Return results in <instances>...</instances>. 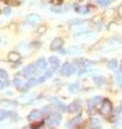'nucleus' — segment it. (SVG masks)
<instances>
[{
	"instance_id": "f03ea898",
	"label": "nucleus",
	"mask_w": 122,
	"mask_h": 129,
	"mask_svg": "<svg viewBox=\"0 0 122 129\" xmlns=\"http://www.w3.org/2000/svg\"><path fill=\"white\" fill-rule=\"evenodd\" d=\"M76 72V68L74 66H72L69 62H66L61 67V73L64 74V75H72Z\"/></svg>"
},
{
	"instance_id": "20e7f679",
	"label": "nucleus",
	"mask_w": 122,
	"mask_h": 129,
	"mask_svg": "<svg viewBox=\"0 0 122 129\" xmlns=\"http://www.w3.org/2000/svg\"><path fill=\"white\" fill-rule=\"evenodd\" d=\"M61 122V116L60 114H58V113H52L51 116L49 117V119H48V126H57L59 123Z\"/></svg>"
},
{
	"instance_id": "f257e3e1",
	"label": "nucleus",
	"mask_w": 122,
	"mask_h": 129,
	"mask_svg": "<svg viewBox=\"0 0 122 129\" xmlns=\"http://www.w3.org/2000/svg\"><path fill=\"white\" fill-rule=\"evenodd\" d=\"M112 112V104L108 99H104L102 102V106L100 108V114L105 117H108Z\"/></svg>"
},
{
	"instance_id": "473e14b6",
	"label": "nucleus",
	"mask_w": 122,
	"mask_h": 129,
	"mask_svg": "<svg viewBox=\"0 0 122 129\" xmlns=\"http://www.w3.org/2000/svg\"><path fill=\"white\" fill-rule=\"evenodd\" d=\"M92 129H101V128H100V127H93Z\"/></svg>"
},
{
	"instance_id": "4468645a",
	"label": "nucleus",
	"mask_w": 122,
	"mask_h": 129,
	"mask_svg": "<svg viewBox=\"0 0 122 129\" xmlns=\"http://www.w3.org/2000/svg\"><path fill=\"white\" fill-rule=\"evenodd\" d=\"M93 81H94L95 84H97V85H103L105 83L104 76H94V78H93Z\"/></svg>"
},
{
	"instance_id": "6ab92c4d",
	"label": "nucleus",
	"mask_w": 122,
	"mask_h": 129,
	"mask_svg": "<svg viewBox=\"0 0 122 129\" xmlns=\"http://www.w3.org/2000/svg\"><path fill=\"white\" fill-rule=\"evenodd\" d=\"M7 117H8V112L6 110H3V109H0V122L6 119Z\"/></svg>"
},
{
	"instance_id": "423d86ee",
	"label": "nucleus",
	"mask_w": 122,
	"mask_h": 129,
	"mask_svg": "<svg viewBox=\"0 0 122 129\" xmlns=\"http://www.w3.org/2000/svg\"><path fill=\"white\" fill-rule=\"evenodd\" d=\"M40 21H41V17L36 14H31L27 17V23L30 24V25H36Z\"/></svg>"
},
{
	"instance_id": "b1692460",
	"label": "nucleus",
	"mask_w": 122,
	"mask_h": 129,
	"mask_svg": "<svg viewBox=\"0 0 122 129\" xmlns=\"http://www.w3.org/2000/svg\"><path fill=\"white\" fill-rule=\"evenodd\" d=\"M79 52V48L77 47V46H72L71 48H70V53L71 54H77Z\"/></svg>"
},
{
	"instance_id": "9b49d317",
	"label": "nucleus",
	"mask_w": 122,
	"mask_h": 129,
	"mask_svg": "<svg viewBox=\"0 0 122 129\" xmlns=\"http://www.w3.org/2000/svg\"><path fill=\"white\" fill-rule=\"evenodd\" d=\"M36 83H38V82H36V80H35V79H29V81H28V82H27V83L25 84V85H24V87H23L24 91H27L30 87L34 86Z\"/></svg>"
},
{
	"instance_id": "2eb2a0df",
	"label": "nucleus",
	"mask_w": 122,
	"mask_h": 129,
	"mask_svg": "<svg viewBox=\"0 0 122 129\" xmlns=\"http://www.w3.org/2000/svg\"><path fill=\"white\" fill-rule=\"evenodd\" d=\"M78 89H79V85L77 83H74V84H71L70 86H69V90H70L71 92H77L78 91Z\"/></svg>"
},
{
	"instance_id": "9d476101",
	"label": "nucleus",
	"mask_w": 122,
	"mask_h": 129,
	"mask_svg": "<svg viewBox=\"0 0 122 129\" xmlns=\"http://www.w3.org/2000/svg\"><path fill=\"white\" fill-rule=\"evenodd\" d=\"M49 63L51 64L52 70L57 69V68L59 67V59H58V57H56V56H51V57H49Z\"/></svg>"
},
{
	"instance_id": "5701e85b",
	"label": "nucleus",
	"mask_w": 122,
	"mask_h": 129,
	"mask_svg": "<svg viewBox=\"0 0 122 129\" xmlns=\"http://www.w3.org/2000/svg\"><path fill=\"white\" fill-rule=\"evenodd\" d=\"M116 80H117V83L122 85V74L120 72H116Z\"/></svg>"
},
{
	"instance_id": "7ed1b4c3",
	"label": "nucleus",
	"mask_w": 122,
	"mask_h": 129,
	"mask_svg": "<svg viewBox=\"0 0 122 129\" xmlns=\"http://www.w3.org/2000/svg\"><path fill=\"white\" fill-rule=\"evenodd\" d=\"M36 69H38V68H36V66H34V64H29V66H27L25 69L23 70V74L25 78L29 79V76L36 73Z\"/></svg>"
},
{
	"instance_id": "4be33fe9",
	"label": "nucleus",
	"mask_w": 122,
	"mask_h": 129,
	"mask_svg": "<svg viewBox=\"0 0 122 129\" xmlns=\"http://www.w3.org/2000/svg\"><path fill=\"white\" fill-rule=\"evenodd\" d=\"M90 122H91V124H92L93 127H99L100 125H101V122H100V120L97 119V118H91Z\"/></svg>"
},
{
	"instance_id": "bb28decb",
	"label": "nucleus",
	"mask_w": 122,
	"mask_h": 129,
	"mask_svg": "<svg viewBox=\"0 0 122 129\" xmlns=\"http://www.w3.org/2000/svg\"><path fill=\"white\" fill-rule=\"evenodd\" d=\"M81 23H83V21H80V19H71V21H70V24H71V25H74V24H75V25H77V24H81Z\"/></svg>"
},
{
	"instance_id": "f3484780",
	"label": "nucleus",
	"mask_w": 122,
	"mask_h": 129,
	"mask_svg": "<svg viewBox=\"0 0 122 129\" xmlns=\"http://www.w3.org/2000/svg\"><path fill=\"white\" fill-rule=\"evenodd\" d=\"M76 11L78 12V13H80V14H87L89 12V9L87 7H77Z\"/></svg>"
},
{
	"instance_id": "1a4fd4ad",
	"label": "nucleus",
	"mask_w": 122,
	"mask_h": 129,
	"mask_svg": "<svg viewBox=\"0 0 122 129\" xmlns=\"http://www.w3.org/2000/svg\"><path fill=\"white\" fill-rule=\"evenodd\" d=\"M35 66H36L38 69L44 70V69H46V67H47V62H46V60L44 58H41V59H39L38 61L35 62Z\"/></svg>"
},
{
	"instance_id": "f8f14e48",
	"label": "nucleus",
	"mask_w": 122,
	"mask_h": 129,
	"mask_svg": "<svg viewBox=\"0 0 122 129\" xmlns=\"http://www.w3.org/2000/svg\"><path fill=\"white\" fill-rule=\"evenodd\" d=\"M76 63H78V66L81 68V69H85L86 67L90 66L92 64L91 61H89V60H86V59H79V60H76Z\"/></svg>"
},
{
	"instance_id": "0eeeda50",
	"label": "nucleus",
	"mask_w": 122,
	"mask_h": 129,
	"mask_svg": "<svg viewBox=\"0 0 122 129\" xmlns=\"http://www.w3.org/2000/svg\"><path fill=\"white\" fill-rule=\"evenodd\" d=\"M41 117H42V112L39 111V110H33L29 114V116H28V118L30 120H35V119H39Z\"/></svg>"
},
{
	"instance_id": "2f4dec72",
	"label": "nucleus",
	"mask_w": 122,
	"mask_h": 129,
	"mask_svg": "<svg viewBox=\"0 0 122 129\" xmlns=\"http://www.w3.org/2000/svg\"><path fill=\"white\" fill-rule=\"evenodd\" d=\"M44 29H45V27H40L39 28V32L40 34H42V32H44Z\"/></svg>"
},
{
	"instance_id": "a211bd4d",
	"label": "nucleus",
	"mask_w": 122,
	"mask_h": 129,
	"mask_svg": "<svg viewBox=\"0 0 122 129\" xmlns=\"http://www.w3.org/2000/svg\"><path fill=\"white\" fill-rule=\"evenodd\" d=\"M118 66V61L116 59H111L108 61V68L109 69H115V68Z\"/></svg>"
},
{
	"instance_id": "7c9ffc66",
	"label": "nucleus",
	"mask_w": 122,
	"mask_h": 129,
	"mask_svg": "<svg viewBox=\"0 0 122 129\" xmlns=\"http://www.w3.org/2000/svg\"><path fill=\"white\" fill-rule=\"evenodd\" d=\"M5 83H3V81H0V89H2L3 87H5Z\"/></svg>"
},
{
	"instance_id": "cd10ccee",
	"label": "nucleus",
	"mask_w": 122,
	"mask_h": 129,
	"mask_svg": "<svg viewBox=\"0 0 122 129\" xmlns=\"http://www.w3.org/2000/svg\"><path fill=\"white\" fill-rule=\"evenodd\" d=\"M51 75H52V69L51 70H46L45 72V79H48V78H51Z\"/></svg>"
},
{
	"instance_id": "39448f33",
	"label": "nucleus",
	"mask_w": 122,
	"mask_h": 129,
	"mask_svg": "<svg viewBox=\"0 0 122 129\" xmlns=\"http://www.w3.org/2000/svg\"><path fill=\"white\" fill-rule=\"evenodd\" d=\"M62 44H63V40H62V39L56 38V39H54V41L51 42L50 48H51L52 51H58V50H60V48H61Z\"/></svg>"
},
{
	"instance_id": "a878e982",
	"label": "nucleus",
	"mask_w": 122,
	"mask_h": 129,
	"mask_svg": "<svg viewBox=\"0 0 122 129\" xmlns=\"http://www.w3.org/2000/svg\"><path fill=\"white\" fill-rule=\"evenodd\" d=\"M51 11L56 12V13H60V12L63 11V9L62 8H60V7H54V8H51Z\"/></svg>"
},
{
	"instance_id": "dca6fc26",
	"label": "nucleus",
	"mask_w": 122,
	"mask_h": 129,
	"mask_svg": "<svg viewBox=\"0 0 122 129\" xmlns=\"http://www.w3.org/2000/svg\"><path fill=\"white\" fill-rule=\"evenodd\" d=\"M13 84L17 87V88H20V87H24V83H23V81L20 80L19 78H15L13 80Z\"/></svg>"
},
{
	"instance_id": "412c9836",
	"label": "nucleus",
	"mask_w": 122,
	"mask_h": 129,
	"mask_svg": "<svg viewBox=\"0 0 122 129\" xmlns=\"http://www.w3.org/2000/svg\"><path fill=\"white\" fill-rule=\"evenodd\" d=\"M101 99H102L101 97L96 96V97H94V98H92V100L90 101V104H92V107H93V106H96V104L101 101Z\"/></svg>"
},
{
	"instance_id": "6e6552de",
	"label": "nucleus",
	"mask_w": 122,
	"mask_h": 129,
	"mask_svg": "<svg viewBox=\"0 0 122 129\" xmlns=\"http://www.w3.org/2000/svg\"><path fill=\"white\" fill-rule=\"evenodd\" d=\"M8 58H9V60L12 62H17L20 59V55L17 53V52H11L9 54V56H8Z\"/></svg>"
},
{
	"instance_id": "c85d7f7f",
	"label": "nucleus",
	"mask_w": 122,
	"mask_h": 129,
	"mask_svg": "<svg viewBox=\"0 0 122 129\" xmlns=\"http://www.w3.org/2000/svg\"><path fill=\"white\" fill-rule=\"evenodd\" d=\"M36 82H38L39 84H43L44 82H45V76H42V78H39L38 80H36Z\"/></svg>"
},
{
	"instance_id": "aec40b11",
	"label": "nucleus",
	"mask_w": 122,
	"mask_h": 129,
	"mask_svg": "<svg viewBox=\"0 0 122 129\" xmlns=\"http://www.w3.org/2000/svg\"><path fill=\"white\" fill-rule=\"evenodd\" d=\"M110 1H111V0H96V2L99 3L101 7H106L107 5L110 3Z\"/></svg>"
},
{
	"instance_id": "ddd939ff",
	"label": "nucleus",
	"mask_w": 122,
	"mask_h": 129,
	"mask_svg": "<svg viewBox=\"0 0 122 129\" xmlns=\"http://www.w3.org/2000/svg\"><path fill=\"white\" fill-rule=\"evenodd\" d=\"M78 109H79V104H78V102H74V103H71L70 106L67 108V110L70 112V113H75V112L78 111Z\"/></svg>"
},
{
	"instance_id": "393cba45",
	"label": "nucleus",
	"mask_w": 122,
	"mask_h": 129,
	"mask_svg": "<svg viewBox=\"0 0 122 129\" xmlns=\"http://www.w3.org/2000/svg\"><path fill=\"white\" fill-rule=\"evenodd\" d=\"M0 75H1V78H3L5 80L8 79V72L6 70H3V69L0 70Z\"/></svg>"
},
{
	"instance_id": "c756f323",
	"label": "nucleus",
	"mask_w": 122,
	"mask_h": 129,
	"mask_svg": "<svg viewBox=\"0 0 122 129\" xmlns=\"http://www.w3.org/2000/svg\"><path fill=\"white\" fill-rule=\"evenodd\" d=\"M3 13H5L6 15H9L11 13V10L9 9V8H5V9H3Z\"/></svg>"
}]
</instances>
